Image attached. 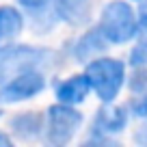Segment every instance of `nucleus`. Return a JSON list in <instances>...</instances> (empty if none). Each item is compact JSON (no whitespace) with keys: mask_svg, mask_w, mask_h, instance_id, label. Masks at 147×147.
Returning a JSON list of instances; mask_svg holds the SVG:
<instances>
[{"mask_svg":"<svg viewBox=\"0 0 147 147\" xmlns=\"http://www.w3.org/2000/svg\"><path fill=\"white\" fill-rule=\"evenodd\" d=\"M138 22L143 26H147V0H141V7H138Z\"/></svg>","mask_w":147,"mask_h":147,"instance_id":"obj_15","label":"nucleus"},{"mask_svg":"<svg viewBox=\"0 0 147 147\" xmlns=\"http://www.w3.org/2000/svg\"><path fill=\"white\" fill-rule=\"evenodd\" d=\"M56 13L69 24H82L89 18V9L82 0H56Z\"/></svg>","mask_w":147,"mask_h":147,"instance_id":"obj_12","label":"nucleus"},{"mask_svg":"<svg viewBox=\"0 0 147 147\" xmlns=\"http://www.w3.org/2000/svg\"><path fill=\"white\" fill-rule=\"evenodd\" d=\"M20 5L28 11H43L50 5V0H20Z\"/></svg>","mask_w":147,"mask_h":147,"instance_id":"obj_14","label":"nucleus"},{"mask_svg":"<svg viewBox=\"0 0 147 147\" xmlns=\"http://www.w3.org/2000/svg\"><path fill=\"white\" fill-rule=\"evenodd\" d=\"M43 125H46V117H41L39 113H22V115L11 119V128L20 138L28 141L41 134Z\"/></svg>","mask_w":147,"mask_h":147,"instance_id":"obj_9","label":"nucleus"},{"mask_svg":"<svg viewBox=\"0 0 147 147\" xmlns=\"http://www.w3.org/2000/svg\"><path fill=\"white\" fill-rule=\"evenodd\" d=\"M130 59H132V65H134V67H143V65H147V30H145V35L141 37L138 46L132 50Z\"/></svg>","mask_w":147,"mask_h":147,"instance_id":"obj_13","label":"nucleus"},{"mask_svg":"<svg viewBox=\"0 0 147 147\" xmlns=\"http://www.w3.org/2000/svg\"><path fill=\"white\" fill-rule=\"evenodd\" d=\"M87 78L91 82V89L97 93V97L104 104H110L123 87L125 67L117 59H108V56L100 59L97 56L87 65Z\"/></svg>","mask_w":147,"mask_h":147,"instance_id":"obj_1","label":"nucleus"},{"mask_svg":"<svg viewBox=\"0 0 147 147\" xmlns=\"http://www.w3.org/2000/svg\"><path fill=\"white\" fill-rule=\"evenodd\" d=\"M130 108L136 117H147V69L136 67L130 78Z\"/></svg>","mask_w":147,"mask_h":147,"instance_id":"obj_8","label":"nucleus"},{"mask_svg":"<svg viewBox=\"0 0 147 147\" xmlns=\"http://www.w3.org/2000/svg\"><path fill=\"white\" fill-rule=\"evenodd\" d=\"M100 32L108 43H125L130 41L138 30V20L128 2H108L100 18Z\"/></svg>","mask_w":147,"mask_h":147,"instance_id":"obj_2","label":"nucleus"},{"mask_svg":"<svg viewBox=\"0 0 147 147\" xmlns=\"http://www.w3.org/2000/svg\"><path fill=\"white\" fill-rule=\"evenodd\" d=\"M24 20L18 9L13 7H0V48L13 41L15 37L22 32Z\"/></svg>","mask_w":147,"mask_h":147,"instance_id":"obj_10","label":"nucleus"},{"mask_svg":"<svg viewBox=\"0 0 147 147\" xmlns=\"http://www.w3.org/2000/svg\"><path fill=\"white\" fill-rule=\"evenodd\" d=\"M91 91V82H89L87 74L84 76H71V78L63 80V82L56 87V97H59V102H63V104H80V102H84V97H87V93Z\"/></svg>","mask_w":147,"mask_h":147,"instance_id":"obj_7","label":"nucleus"},{"mask_svg":"<svg viewBox=\"0 0 147 147\" xmlns=\"http://www.w3.org/2000/svg\"><path fill=\"white\" fill-rule=\"evenodd\" d=\"M46 89V78L39 69H28L9 80L0 89V104H13V102L30 100L37 93Z\"/></svg>","mask_w":147,"mask_h":147,"instance_id":"obj_5","label":"nucleus"},{"mask_svg":"<svg viewBox=\"0 0 147 147\" xmlns=\"http://www.w3.org/2000/svg\"><path fill=\"white\" fill-rule=\"evenodd\" d=\"M54 52L46 48H30V46H9L0 50V82H7L13 76L28 69H39L50 63Z\"/></svg>","mask_w":147,"mask_h":147,"instance_id":"obj_3","label":"nucleus"},{"mask_svg":"<svg viewBox=\"0 0 147 147\" xmlns=\"http://www.w3.org/2000/svg\"><path fill=\"white\" fill-rule=\"evenodd\" d=\"M80 123H82V115L69 104H54L48 108L46 115V143L50 145H65L74 138V134L78 132Z\"/></svg>","mask_w":147,"mask_h":147,"instance_id":"obj_4","label":"nucleus"},{"mask_svg":"<svg viewBox=\"0 0 147 147\" xmlns=\"http://www.w3.org/2000/svg\"><path fill=\"white\" fill-rule=\"evenodd\" d=\"M9 145H11V138L5 132H0V147H9Z\"/></svg>","mask_w":147,"mask_h":147,"instance_id":"obj_16","label":"nucleus"},{"mask_svg":"<svg viewBox=\"0 0 147 147\" xmlns=\"http://www.w3.org/2000/svg\"><path fill=\"white\" fill-rule=\"evenodd\" d=\"M106 46H108V41L104 39V35H102L100 28H97V30H89L87 35H84L82 39L76 43V50H74V54H76V59L82 63V61L91 59V56H97Z\"/></svg>","mask_w":147,"mask_h":147,"instance_id":"obj_11","label":"nucleus"},{"mask_svg":"<svg viewBox=\"0 0 147 147\" xmlns=\"http://www.w3.org/2000/svg\"><path fill=\"white\" fill-rule=\"evenodd\" d=\"M128 123V115L119 106H104L97 110L95 119H93V132L95 134H117L125 128Z\"/></svg>","mask_w":147,"mask_h":147,"instance_id":"obj_6","label":"nucleus"}]
</instances>
